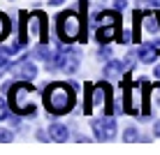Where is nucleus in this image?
<instances>
[{
  "mask_svg": "<svg viewBox=\"0 0 160 155\" xmlns=\"http://www.w3.org/2000/svg\"><path fill=\"white\" fill-rule=\"evenodd\" d=\"M30 93H32V84H28V81H21L12 88V109L19 116H30V118L35 116V107L28 102Z\"/></svg>",
  "mask_w": 160,
  "mask_h": 155,
  "instance_id": "7ed1b4c3",
  "label": "nucleus"
},
{
  "mask_svg": "<svg viewBox=\"0 0 160 155\" xmlns=\"http://www.w3.org/2000/svg\"><path fill=\"white\" fill-rule=\"evenodd\" d=\"M9 30H12V23H9V19L5 14H0V42L5 40V37L9 35Z\"/></svg>",
  "mask_w": 160,
  "mask_h": 155,
  "instance_id": "9b49d317",
  "label": "nucleus"
},
{
  "mask_svg": "<svg viewBox=\"0 0 160 155\" xmlns=\"http://www.w3.org/2000/svg\"><path fill=\"white\" fill-rule=\"evenodd\" d=\"M114 37H118V28L116 26H100V30H98V42L100 44L112 42Z\"/></svg>",
  "mask_w": 160,
  "mask_h": 155,
  "instance_id": "0eeeda50",
  "label": "nucleus"
},
{
  "mask_svg": "<svg viewBox=\"0 0 160 155\" xmlns=\"http://www.w3.org/2000/svg\"><path fill=\"white\" fill-rule=\"evenodd\" d=\"M156 76H158V79H160V65H158V67H156Z\"/></svg>",
  "mask_w": 160,
  "mask_h": 155,
  "instance_id": "412c9836",
  "label": "nucleus"
},
{
  "mask_svg": "<svg viewBox=\"0 0 160 155\" xmlns=\"http://www.w3.org/2000/svg\"><path fill=\"white\" fill-rule=\"evenodd\" d=\"M12 139H14L12 130H7V127H0V143H9Z\"/></svg>",
  "mask_w": 160,
  "mask_h": 155,
  "instance_id": "4468645a",
  "label": "nucleus"
},
{
  "mask_svg": "<svg viewBox=\"0 0 160 155\" xmlns=\"http://www.w3.org/2000/svg\"><path fill=\"white\" fill-rule=\"evenodd\" d=\"M114 5H116V9L121 12V9H125V7H128V0H114Z\"/></svg>",
  "mask_w": 160,
  "mask_h": 155,
  "instance_id": "f3484780",
  "label": "nucleus"
},
{
  "mask_svg": "<svg viewBox=\"0 0 160 155\" xmlns=\"http://www.w3.org/2000/svg\"><path fill=\"white\" fill-rule=\"evenodd\" d=\"M123 67H125L123 60H109V65L104 67V76H109V79H112V76H118L121 72H123Z\"/></svg>",
  "mask_w": 160,
  "mask_h": 155,
  "instance_id": "1a4fd4ad",
  "label": "nucleus"
},
{
  "mask_svg": "<svg viewBox=\"0 0 160 155\" xmlns=\"http://www.w3.org/2000/svg\"><path fill=\"white\" fill-rule=\"evenodd\" d=\"M65 2V0H51V2H49V5H53V7H58V5H63Z\"/></svg>",
  "mask_w": 160,
  "mask_h": 155,
  "instance_id": "aec40b11",
  "label": "nucleus"
},
{
  "mask_svg": "<svg viewBox=\"0 0 160 155\" xmlns=\"http://www.w3.org/2000/svg\"><path fill=\"white\" fill-rule=\"evenodd\" d=\"M58 35L63 42L84 40V16L77 12H63L58 16Z\"/></svg>",
  "mask_w": 160,
  "mask_h": 155,
  "instance_id": "f03ea898",
  "label": "nucleus"
},
{
  "mask_svg": "<svg viewBox=\"0 0 160 155\" xmlns=\"http://www.w3.org/2000/svg\"><path fill=\"white\" fill-rule=\"evenodd\" d=\"M9 2H12V0H9Z\"/></svg>",
  "mask_w": 160,
  "mask_h": 155,
  "instance_id": "4be33fe9",
  "label": "nucleus"
},
{
  "mask_svg": "<svg viewBox=\"0 0 160 155\" xmlns=\"http://www.w3.org/2000/svg\"><path fill=\"white\" fill-rule=\"evenodd\" d=\"M93 132L98 134L100 141H112L116 137V120L114 116H102V118H95L93 120Z\"/></svg>",
  "mask_w": 160,
  "mask_h": 155,
  "instance_id": "20e7f679",
  "label": "nucleus"
},
{
  "mask_svg": "<svg viewBox=\"0 0 160 155\" xmlns=\"http://www.w3.org/2000/svg\"><path fill=\"white\" fill-rule=\"evenodd\" d=\"M98 21H100V26H118V9L116 12H102L98 16Z\"/></svg>",
  "mask_w": 160,
  "mask_h": 155,
  "instance_id": "9d476101",
  "label": "nucleus"
},
{
  "mask_svg": "<svg viewBox=\"0 0 160 155\" xmlns=\"http://www.w3.org/2000/svg\"><path fill=\"white\" fill-rule=\"evenodd\" d=\"M118 40H121V44H130V42H132V32H130V30L118 32Z\"/></svg>",
  "mask_w": 160,
  "mask_h": 155,
  "instance_id": "2eb2a0df",
  "label": "nucleus"
},
{
  "mask_svg": "<svg viewBox=\"0 0 160 155\" xmlns=\"http://www.w3.org/2000/svg\"><path fill=\"white\" fill-rule=\"evenodd\" d=\"M123 141H128V143L139 141V132H137L135 127H125V130H123Z\"/></svg>",
  "mask_w": 160,
  "mask_h": 155,
  "instance_id": "ddd939ff",
  "label": "nucleus"
},
{
  "mask_svg": "<svg viewBox=\"0 0 160 155\" xmlns=\"http://www.w3.org/2000/svg\"><path fill=\"white\" fill-rule=\"evenodd\" d=\"M137 56H139L142 63L151 65V63H156V60H158V46H156V44H151V42H144L139 46V51H137Z\"/></svg>",
  "mask_w": 160,
  "mask_h": 155,
  "instance_id": "39448f33",
  "label": "nucleus"
},
{
  "mask_svg": "<svg viewBox=\"0 0 160 155\" xmlns=\"http://www.w3.org/2000/svg\"><path fill=\"white\" fill-rule=\"evenodd\" d=\"M5 118H9V114H7V104H5V99L0 97V120H5Z\"/></svg>",
  "mask_w": 160,
  "mask_h": 155,
  "instance_id": "dca6fc26",
  "label": "nucleus"
},
{
  "mask_svg": "<svg viewBox=\"0 0 160 155\" xmlns=\"http://www.w3.org/2000/svg\"><path fill=\"white\" fill-rule=\"evenodd\" d=\"M153 134L160 137V120H156V125H153Z\"/></svg>",
  "mask_w": 160,
  "mask_h": 155,
  "instance_id": "6ab92c4d",
  "label": "nucleus"
},
{
  "mask_svg": "<svg viewBox=\"0 0 160 155\" xmlns=\"http://www.w3.org/2000/svg\"><path fill=\"white\" fill-rule=\"evenodd\" d=\"M144 21H146V30L148 32H158L160 30V14L158 12H146Z\"/></svg>",
  "mask_w": 160,
  "mask_h": 155,
  "instance_id": "6e6552de",
  "label": "nucleus"
},
{
  "mask_svg": "<svg viewBox=\"0 0 160 155\" xmlns=\"http://www.w3.org/2000/svg\"><path fill=\"white\" fill-rule=\"evenodd\" d=\"M49 134H51V139H53V141L65 143V141H68V137H70V132H68V125H63V123H53L51 127H49Z\"/></svg>",
  "mask_w": 160,
  "mask_h": 155,
  "instance_id": "423d86ee",
  "label": "nucleus"
},
{
  "mask_svg": "<svg viewBox=\"0 0 160 155\" xmlns=\"http://www.w3.org/2000/svg\"><path fill=\"white\" fill-rule=\"evenodd\" d=\"M98 56H100V58H109V49L104 46V44H102V49H100V51H98Z\"/></svg>",
  "mask_w": 160,
  "mask_h": 155,
  "instance_id": "a211bd4d",
  "label": "nucleus"
},
{
  "mask_svg": "<svg viewBox=\"0 0 160 155\" xmlns=\"http://www.w3.org/2000/svg\"><path fill=\"white\" fill-rule=\"evenodd\" d=\"M21 76H23V79H35V76H37V67L32 63H23V67H21Z\"/></svg>",
  "mask_w": 160,
  "mask_h": 155,
  "instance_id": "f8f14e48",
  "label": "nucleus"
},
{
  "mask_svg": "<svg viewBox=\"0 0 160 155\" xmlns=\"http://www.w3.org/2000/svg\"><path fill=\"white\" fill-rule=\"evenodd\" d=\"M44 107L49 114L53 116H63L74 107V93L72 88H68L65 84H51L44 90Z\"/></svg>",
  "mask_w": 160,
  "mask_h": 155,
  "instance_id": "f257e3e1",
  "label": "nucleus"
}]
</instances>
